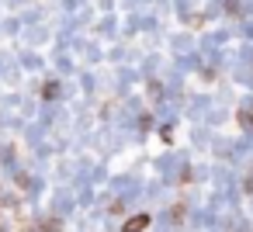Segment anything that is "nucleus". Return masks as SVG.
Segmentation results:
<instances>
[{
  "label": "nucleus",
  "instance_id": "nucleus-2",
  "mask_svg": "<svg viewBox=\"0 0 253 232\" xmlns=\"http://www.w3.org/2000/svg\"><path fill=\"white\" fill-rule=\"evenodd\" d=\"M239 121H243L246 128H253V108H243V111H239Z\"/></svg>",
  "mask_w": 253,
  "mask_h": 232
},
{
  "label": "nucleus",
  "instance_id": "nucleus-3",
  "mask_svg": "<svg viewBox=\"0 0 253 232\" xmlns=\"http://www.w3.org/2000/svg\"><path fill=\"white\" fill-rule=\"evenodd\" d=\"M42 94H45V97H56V94H59V83H45V90H42Z\"/></svg>",
  "mask_w": 253,
  "mask_h": 232
},
{
  "label": "nucleus",
  "instance_id": "nucleus-1",
  "mask_svg": "<svg viewBox=\"0 0 253 232\" xmlns=\"http://www.w3.org/2000/svg\"><path fill=\"white\" fill-rule=\"evenodd\" d=\"M146 225H149V215H135V218L125 222V232H142Z\"/></svg>",
  "mask_w": 253,
  "mask_h": 232
}]
</instances>
